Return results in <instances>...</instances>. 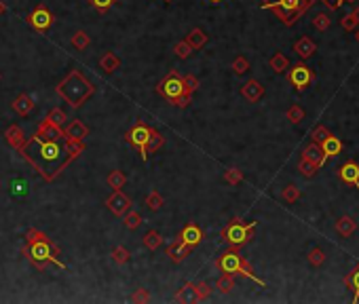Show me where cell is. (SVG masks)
I'll return each instance as SVG.
<instances>
[{
	"instance_id": "603a6c76",
	"label": "cell",
	"mask_w": 359,
	"mask_h": 304,
	"mask_svg": "<svg viewBox=\"0 0 359 304\" xmlns=\"http://www.w3.org/2000/svg\"><path fill=\"white\" fill-rule=\"evenodd\" d=\"M99 66H102L104 72L112 74V72H117V70L121 68V60H119V55H117V53L108 51V53H104L102 60H99Z\"/></svg>"
},
{
	"instance_id": "ba28073f",
	"label": "cell",
	"mask_w": 359,
	"mask_h": 304,
	"mask_svg": "<svg viewBox=\"0 0 359 304\" xmlns=\"http://www.w3.org/2000/svg\"><path fill=\"white\" fill-rule=\"evenodd\" d=\"M150 131H152V129H148L144 123H137L131 131L127 133V142L131 144L133 148L140 150V156L144 158V161L148 158V137H150Z\"/></svg>"
},
{
	"instance_id": "ac0fdd59",
	"label": "cell",
	"mask_w": 359,
	"mask_h": 304,
	"mask_svg": "<svg viewBox=\"0 0 359 304\" xmlns=\"http://www.w3.org/2000/svg\"><path fill=\"white\" fill-rule=\"evenodd\" d=\"M5 137H7V142H9V146H13V148H19L21 150V146L25 144V135H23V129L21 127H17V125H11L7 131H5Z\"/></svg>"
},
{
	"instance_id": "7a4b0ae2",
	"label": "cell",
	"mask_w": 359,
	"mask_h": 304,
	"mask_svg": "<svg viewBox=\"0 0 359 304\" xmlns=\"http://www.w3.org/2000/svg\"><path fill=\"white\" fill-rule=\"evenodd\" d=\"M95 91V87L85 78L78 70H72L68 78H64L57 85V93H60L72 108H80L85 101H87Z\"/></svg>"
},
{
	"instance_id": "816d5d0a",
	"label": "cell",
	"mask_w": 359,
	"mask_h": 304,
	"mask_svg": "<svg viewBox=\"0 0 359 304\" xmlns=\"http://www.w3.org/2000/svg\"><path fill=\"white\" fill-rule=\"evenodd\" d=\"M184 85H186V89H188L190 93H195L199 89V78L192 76V74H188V76H184Z\"/></svg>"
},
{
	"instance_id": "94428289",
	"label": "cell",
	"mask_w": 359,
	"mask_h": 304,
	"mask_svg": "<svg viewBox=\"0 0 359 304\" xmlns=\"http://www.w3.org/2000/svg\"><path fill=\"white\" fill-rule=\"evenodd\" d=\"M344 3H357V0H344Z\"/></svg>"
},
{
	"instance_id": "e0dca14e",
	"label": "cell",
	"mask_w": 359,
	"mask_h": 304,
	"mask_svg": "<svg viewBox=\"0 0 359 304\" xmlns=\"http://www.w3.org/2000/svg\"><path fill=\"white\" fill-rule=\"evenodd\" d=\"M319 146H321L325 158H329V156H338V154L342 152V142H340L334 133H329V135L319 144Z\"/></svg>"
},
{
	"instance_id": "30bf717a",
	"label": "cell",
	"mask_w": 359,
	"mask_h": 304,
	"mask_svg": "<svg viewBox=\"0 0 359 304\" xmlns=\"http://www.w3.org/2000/svg\"><path fill=\"white\" fill-rule=\"evenodd\" d=\"M241 264H243V258L237 252V245H233V250L224 252L220 256V260H218V268L222 272H228V274H237L239 268H241Z\"/></svg>"
},
{
	"instance_id": "ab89813d",
	"label": "cell",
	"mask_w": 359,
	"mask_h": 304,
	"mask_svg": "<svg viewBox=\"0 0 359 304\" xmlns=\"http://www.w3.org/2000/svg\"><path fill=\"white\" fill-rule=\"evenodd\" d=\"M163 135L159 133V131H154V129H152V131H150V137H148V154L150 152H154V150H159L161 146H163Z\"/></svg>"
},
{
	"instance_id": "4316f807",
	"label": "cell",
	"mask_w": 359,
	"mask_h": 304,
	"mask_svg": "<svg viewBox=\"0 0 359 304\" xmlns=\"http://www.w3.org/2000/svg\"><path fill=\"white\" fill-rule=\"evenodd\" d=\"M215 289L222 294H228L235 289V274H228V272H222V277L215 281Z\"/></svg>"
},
{
	"instance_id": "7c38bea8",
	"label": "cell",
	"mask_w": 359,
	"mask_h": 304,
	"mask_svg": "<svg viewBox=\"0 0 359 304\" xmlns=\"http://www.w3.org/2000/svg\"><path fill=\"white\" fill-rule=\"evenodd\" d=\"M338 178L344 184H353L359 190V165L355 161H347L340 169H338Z\"/></svg>"
},
{
	"instance_id": "f5cc1de1",
	"label": "cell",
	"mask_w": 359,
	"mask_h": 304,
	"mask_svg": "<svg viewBox=\"0 0 359 304\" xmlns=\"http://www.w3.org/2000/svg\"><path fill=\"white\" fill-rule=\"evenodd\" d=\"M148 298H150V296H148V292H146V289H144V287H140L137 292L131 296V300H133V302H148Z\"/></svg>"
},
{
	"instance_id": "60d3db41",
	"label": "cell",
	"mask_w": 359,
	"mask_h": 304,
	"mask_svg": "<svg viewBox=\"0 0 359 304\" xmlns=\"http://www.w3.org/2000/svg\"><path fill=\"white\" fill-rule=\"evenodd\" d=\"M309 262H311L313 266H321V264L325 262V252H323L321 247H313V250L309 252Z\"/></svg>"
},
{
	"instance_id": "be15d7a7",
	"label": "cell",
	"mask_w": 359,
	"mask_h": 304,
	"mask_svg": "<svg viewBox=\"0 0 359 304\" xmlns=\"http://www.w3.org/2000/svg\"><path fill=\"white\" fill-rule=\"evenodd\" d=\"M0 78H3V74H0Z\"/></svg>"
},
{
	"instance_id": "52a82bcc",
	"label": "cell",
	"mask_w": 359,
	"mask_h": 304,
	"mask_svg": "<svg viewBox=\"0 0 359 304\" xmlns=\"http://www.w3.org/2000/svg\"><path fill=\"white\" fill-rule=\"evenodd\" d=\"M287 80L296 91H305L307 87L315 80V72L307 64H296L294 68L287 70Z\"/></svg>"
},
{
	"instance_id": "d590c367",
	"label": "cell",
	"mask_w": 359,
	"mask_h": 304,
	"mask_svg": "<svg viewBox=\"0 0 359 304\" xmlns=\"http://www.w3.org/2000/svg\"><path fill=\"white\" fill-rule=\"evenodd\" d=\"M287 121H290V123H294V125L302 123V121H305V110L300 108L298 104L290 106V110H287Z\"/></svg>"
},
{
	"instance_id": "680465c9",
	"label": "cell",
	"mask_w": 359,
	"mask_h": 304,
	"mask_svg": "<svg viewBox=\"0 0 359 304\" xmlns=\"http://www.w3.org/2000/svg\"><path fill=\"white\" fill-rule=\"evenodd\" d=\"M209 3H211V5H220V3H222V0H209Z\"/></svg>"
},
{
	"instance_id": "91938a15",
	"label": "cell",
	"mask_w": 359,
	"mask_h": 304,
	"mask_svg": "<svg viewBox=\"0 0 359 304\" xmlns=\"http://www.w3.org/2000/svg\"><path fill=\"white\" fill-rule=\"evenodd\" d=\"M355 32H357V34H355V36H357V42H359V27H357V30H355Z\"/></svg>"
},
{
	"instance_id": "f907efd6",
	"label": "cell",
	"mask_w": 359,
	"mask_h": 304,
	"mask_svg": "<svg viewBox=\"0 0 359 304\" xmlns=\"http://www.w3.org/2000/svg\"><path fill=\"white\" fill-rule=\"evenodd\" d=\"M89 3H91L99 13H106V11L114 5V0H89Z\"/></svg>"
},
{
	"instance_id": "3957f363",
	"label": "cell",
	"mask_w": 359,
	"mask_h": 304,
	"mask_svg": "<svg viewBox=\"0 0 359 304\" xmlns=\"http://www.w3.org/2000/svg\"><path fill=\"white\" fill-rule=\"evenodd\" d=\"M311 5H313V0H262L260 9L272 11L281 23L294 25L300 17L305 15Z\"/></svg>"
},
{
	"instance_id": "277c9868",
	"label": "cell",
	"mask_w": 359,
	"mask_h": 304,
	"mask_svg": "<svg viewBox=\"0 0 359 304\" xmlns=\"http://www.w3.org/2000/svg\"><path fill=\"white\" fill-rule=\"evenodd\" d=\"M156 91H159L165 99L174 101V104H176L178 108H186V106L190 104V97H192V93H190L188 89H186L184 78L178 74L176 70H171L169 74L159 82Z\"/></svg>"
},
{
	"instance_id": "7402d4cb",
	"label": "cell",
	"mask_w": 359,
	"mask_h": 304,
	"mask_svg": "<svg viewBox=\"0 0 359 304\" xmlns=\"http://www.w3.org/2000/svg\"><path fill=\"white\" fill-rule=\"evenodd\" d=\"M355 228H357V222L351 218V215H342V218L336 220V230H338V235L340 237H351L355 233Z\"/></svg>"
},
{
	"instance_id": "83f0119b",
	"label": "cell",
	"mask_w": 359,
	"mask_h": 304,
	"mask_svg": "<svg viewBox=\"0 0 359 304\" xmlns=\"http://www.w3.org/2000/svg\"><path fill=\"white\" fill-rule=\"evenodd\" d=\"M298 171L302 173L305 178H309V180H311V178L315 176V173L319 171V165H315L313 161H309V158H305V156H302V158H300V163H298Z\"/></svg>"
},
{
	"instance_id": "1f68e13d",
	"label": "cell",
	"mask_w": 359,
	"mask_h": 304,
	"mask_svg": "<svg viewBox=\"0 0 359 304\" xmlns=\"http://www.w3.org/2000/svg\"><path fill=\"white\" fill-rule=\"evenodd\" d=\"M237 274H241V277H247V279H252L254 283H258L260 287H264L266 283L260 279V277H256V272L252 270V266H250V262H245V260H243V264H241V268H239V272Z\"/></svg>"
},
{
	"instance_id": "e575fe53",
	"label": "cell",
	"mask_w": 359,
	"mask_h": 304,
	"mask_svg": "<svg viewBox=\"0 0 359 304\" xmlns=\"http://www.w3.org/2000/svg\"><path fill=\"white\" fill-rule=\"evenodd\" d=\"M313 25L317 27L319 32H325V30H329V25H332V19H329L327 13H317L313 19Z\"/></svg>"
},
{
	"instance_id": "bcb514c9",
	"label": "cell",
	"mask_w": 359,
	"mask_h": 304,
	"mask_svg": "<svg viewBox=\"0 0 359 304\" xmlns=\"http://www.w3.org/2000/svg\"><path fill=\"white\" fill-rule=\"evenodd\" d=\"M224 180L228 182V184H241L243 182V171L241 169H228L226 173H224Z\"/></svg>"
},
{
	"instance_id": "d4e9b609",
	"label": "cell",
	"mask_w": 359,
	"mask_h": 304,
	"mask_svg": "<svg viewBox=\"0 0 359 304\" xmlns=\"http://www.w3.org/2000/svg\"><path fill=\"white\" fill-rule=\"evenodd\" d=\"M186 42H188L192 49H203L207 42V34L201 30V27H195V30H190L188 36H186Z\"/></svg>"
},
{
	"instance_id": "7dc6e473",
	"label": "cell",
	"mask_w": 359,
	"mask_h": 304,
	"mask_svg": "<svg viewBox=\"0 0 359 304\" xmlns=\"http://www.w3.org/2000/svg\"><path fill=\"white\" fill-rule=\"evenodd\" d=\"M340 25H342L347 32H351V30H357V27H359V21H357V17L353 15V13H349V15H344V17L340 19Z\"/></svg>"
},
{
	"instance_id": "6f0895ef",
	"label": "cell",
	"mask_w": 359,
	"mask_h": 304,
	"mask_svg": "<svg viewBox=\"0 0 359 304\" xmlns=\"http://www.w3.org/2000/svg\"><path fill=\"white\" fill-rule=\"evenodd\" d=\"M353 15H355V17H357V21H359V5L355 7V11H353Z\"/></svg>"
},
{
	"instance_id": "7bdbcfd3",
	"label": "cell",
	"mask_w": 359,
	"mask_h": 304,
	"mask_svg": "<svg viewBox=\"0 0 359 304\" xmlns=\"http://www.w3.org/2000/svg\"><path fill=\"white\" fill-rule=\"evenodd\" d=\"M125 226L131 228V230L140 228V226H142V215H140L137 211H127V213H125Z\"/></svg>"
},
{
	"instance_id": "db71d44e",
	"label": "cell",
	"mask_w": 359,
	"mask_h": 304,
	"mask_svg": "<svg viewBox=\"0 0 359 304\" xmlns=\"http://www.w3.org/2000/svg\"><path fill=\"white\" fill-rule=\"evenodd\" d=\"M321 3H323L329 11H338V9L344 5V0H321Z\"/></svg>"
},
{
	"instance_id": "d6986e66",
	"label": "cell",
	"mask_w": 359,
	"mask_h": 304,
	"mask_svg": "<svg viewBox=\"0 0 359 304\" xmlns=\"http://www.w3.org/2000/svg\"><path fill=\"white\" fill-rule=\"evenodd\" d=\"M302 156L309 158V161H313L315 165H319V167L325 163V154H323V150H321V146L317 142H311L309 146L302 150Z\"/></svg>"
},
{
	"instance_id": "4dcf8cb0",
	"label": "cell",
	"mask_w": 359,
	"mask_h": 304,
	"mask_svg": "<svg viewBox=\"0 0 359 304\" xmlns=\"http://www.w3.org/2000/svg\"><path fill=\"white\" fill-rule=\"evenodd\" d=\"M72 45H74V49H78V51H85V49H87V47L91 45V38H89L87 32L78 30L74 36H72Z\"/></svg>"
},
{
	"instance_id": "74e56055",
	"label": "cell",
	"mask_w": 359,
	"mask_h": 304,
	"mask_svg": "<svg viewBox=\"0 0 359 304\" xmlns=\"http://www.w3.org/2000/svg\"><path fill=\"white\" fill-rule=\"evenodd\" d=\"M66 121H68L66 114H64V110H60V108H55V110H51V112L47 114V123H51V125H55V127H62Z\"/></svg>"
},
{
	"instance_id": "5b68a950",
	"label": "cell",
	"mask_w": 359,
	"mask_h": 304,
	"mask_svg": "<svg viewBox=\"0 0 359 304\" xmlns=\"http://www.w3.org/2000/svg\"><path fill=\"white\" fill-rule=\"evenodd\" d=\"M23 254L32 260V262L38 266V268H45L47 262H53L57 264L60 268H68L64 262H60V258H57V247H53V245L47 241V239H38L34 243H30L27 247L23 250Z\"/></svg>"
},
{
	"instance_id": "11a10c76",
	"label": "cell",
	"mask_w": 359,
	"mask_h": 304,
	"mask_svg": "<svg viewBox=\"0 0 359 304\" xmlns=\"http://www.w3.org/2000/svg\"><path fill=\"white\" fill-rule=\"evenodd\" d=\"M38 239H47L45 233H38V230H27V243H34Z\"/></svg>"
},
{
	"instance_id": "9f6ffc18",
	"label": "cell",
	"mask_w": 359,
	"mask_h": 304,
	"mask_svg": "<svg viewBox=\"0 0 359 304\" xmlns=\"http://www.w3.org/2000/svg\"><path fill=\"white\" fill-rule=\"evenodd\" d=\"M5 13H7V7H5L3 3H0V15H5Z\"/></svg>"
},
{
	"instance_id": "9a60e30c",
	"label": "cell",
	"mask_w": 359,
	"mask_h": 304,
	"mask_svg": "<svg viewBox=\"0 0 359 304\" xmlns=\"http://www.w3.org/2000/svg\"><path fill=\"white\" fill-rule=\"evenodd\" d=\"M180 241L190 245V247H197V245L203 241V230H201L197 224H186L180 233Z\"/></svg>"
},
{
	"instance_id": "b9f144b4",
	"label": "cell",
	"mask_w": 359,
	"mask_h": 304,
	"mask_svg": "<svg viewBox=\"0 0 359 304\" xmlns=\"http://www.w3.org/2000/svg\"><path fill=\"white\" fill-rule=\"evenodd\" d=\"M146 207L152 209V211L161 209V207H163V197H161L159 192H156V190H152V192L146 197Z\"/></svg>"
},
{
	"instance_id": "ffe728a7",
	"label": "cell",
	"mask_w": 359,
	"mask_h": 304,
	"mask_svg": "<svg viewBox=\"0 0 359 304\" xmlns=\"http://www.w3.org/2000/svg\"><path fill=\"white\" fill-rule=\"evenodd\" d=\"M190 250H192L190 245L178 241V243H174V245H169V247H167V256L174 260V262H182V260H186V256L190 254Z\"/></svg>"
},
{
	"instance_id": "d6a6232c",
	"label": "cell",
	"mask_w": 359,
	"mask_h": 304,
	"mask_svg": "<svg viewBox=\"0 0 359 304\" xmlns=\"http://www.w3.org/2000/svg\"><path fill=\"white\" fill-rule=\"evenodd\" d=\"M231 68H233L235 74H239V76H241V74H245V72L250 70V62H247V57H245V55H237L235 60H233V66H231Z\"/></svg>"
},
{
	"instance_id": "6125c7cd",
	"label": "cell",
	"mask_w": 359,
	"mask_h": 304,
	"mask_svg": "<svg viewBox=\"0 0 359 304\" xmlns=\"http://www.w3.org/2000/svg\"><path fill=\"white\" fill-rule=\"evenodd\" d=\"M165 3H174V0H165Z\"/></svg>"
},
{
	"instance_id": "9c48e42d",
	"label": "cell",
	"mask_w": 359,
	"mask_h": 304,
	"mask_svg": "<svg viewBox=\"0 0 359 304\" xmlns=\"http://www.w3.org/2000/svg\"><path fill=\"white\" fill-rule=\"evenodd\" d=\"M53 21H55V17H53V13L47 7H38V9H34L30 13V15H27V23H30L38 32L49 30V27L53 25Z\"/></svg>"
},
{
	"instance_id": "2e32d148",
	"label": "cell",
	"mask_w": 359,
	"mask_h": 304,
	"mask_svg": "<svg viewBox=\"0 0 359 304\" xmlns=\"http://www.w3.org/2000/svg\"><path fill=\"white\" fill-rule=\"evenodd\" d=\"M66 137H70V140H76V142H82L85 137H87L89 135V127L87 125H85L82 121H72L68 127H66Z\"/></svg>"
},
{
	"instance_id": "8d00e7d4",
	"label": "cell",
	"mask_w": 359,
	"mask_h": 304,
	"mask_svg": "<svg viewBox=\"0 0 359 304\" xmlns=\"http://www.w3.org/2000/svg\"><path fill=\"white\" fill-rule=\"evenodd\" d=\"M192 51H195V49H192L186 40H180V42H176V45H174V53L180 57V60H186V57H190Z\"/></svg>"
},
{
	"instance_id": "4fadbf2b",
	"label": "cell",
	"mask_w": 359,
	"mask_h": 304,
	"mask_svg": "<svg viewBox=\"0 0 359 304\" xmlns=\"http://www.w3.org/2000/svg\"><path fill=\"white\" fill-rule=\"evenodd\" d=\"M241 95L245 97L247 101H252V104H256V101H260L264 97V87H262V82H258L256 78H252V80H247L245 85L241 87Z\"/></svg>"
},
{
	"instance_id": "cb8c5ba5",
	"label": "cell",
	"mask_w": 359,
	"mask_h": 304,
	"mask_svg": "<svg viewBox=\"0 0 359 304\" xmlns=\"http://www.w3.org/2000/svg\"><path fill=\"white\" fill-rule=\"evenodd\" d=\"M268 64H270V70L277 72V74H283V72L290 70V60H287V57H285L281 51H277L275 55H272Z\"/></svg>"
},
{
	"instance_id": "f546056e",
	"label": "cell",
	"mask_w": 359,
	"mask_h": 304,
	"mask_svg": "<svg viewBox=\"0 0 359 304\" xmlns=\"http://www.w3.org/2000/svg\"><path fill=\"white\" fill-rule=\"evenodd\" d=\"M161 243H163V237L156 233V230H148L146 235H144V245H146L148 250H159L161 247Z\"/></svg>"
},
{
	"instance_id": "8992f818",
	"label": "cell",
	"mask_w": 359,
	"mask_h": 304,
	"mask_svg": "<svg viewBox=\"0 0 359 304\" xmlns=\"http://www.w3.org/2000/svg\"><path fill=\"white\" fill-rule=\"evenodd\" d=\"M256 222H247V224H243L241 220H233L228 226H224V230H222V239L226 241V243H231V245H243V243H247V241H252L254 239V230H256Z\"/></svg>"
},
{
	"instance_id": "44dd1931",
	"label": "cell",
	"mask_w": 359,
	"mask_h": 304,
	"mask_svg": "<svg viewBox=\"0 0 359 304\" xmlns=\"http://www.w3.org/2000/svg\"><path fill=\"white\" fill-rule=\"evenodd\" d=\"M13 110H15L17 114H21V117H27L32 110H34V99L30 95H19L15 101H13Z\"/></svg>"
},
{
	"instance_id": "c3c4849f",
	"label": "cell",
	"mask_w": 359,
	"mask_h": 304,
	"mask_svg": "<svg viewBox=\"0 0 359 304\" xmlns=\"http://www.w3.org/2000/svg\"><path fill=\"white\" fill-rule=\"evenodd\" d=\"M129 254L125 247H114L112 250V258H114V262H119V264H125V262H129Z\"/></svg>"
},
{
	"instance_id": "836d02e7",
	"label": "cell",
	"mask_w": 359,
	"mask_h": 304,
	"mask_svg": "<svg viewBox=\"0 0 359 304\" xmlns=\"http://www.w3.org/2000/svg\"><path fill=\"white\" fill-rule=\"evenodd\" d=\"M281 199H283L285 203H296V201L300 199V190H298L294 184H287L283 190H281Z\"/></svg>"
},
{
	"instance_id": "484cf974",
	"label": "cell",
	"mask_w": 359,
	"mask_h": 304,
	"mask_svg": "<svg viewBox=\"0 0 359 304\" xmlns=\"http://www.w3.org/2000/svg\"><path fill=\"white\" fill-rule=\"evenodd\" d=\"M27 192H30V184H27L23 178H13L11 180V195L13 197L23 199V197H27Z\"/></svg>"
},
{
	"instance_id": "6da1fadb",
	"label": "cell",
	"mask_w": 359,
	"mask_h": 304,
	"mask_svg": "<svg viewBox=\"0 0 359 304\" xmlns=\"http://www.w3.org/2000/svg\"><path fill=\"white\" fill-rule=\"evenodd\" d=\"M80 152H82L80 142L68 140V144H60L51 137L47 140V135H42L40 131L21 146V154L42 173L45 180H53Z\"/></svg>"
},
{
	"instance_id": "681fc988",
	"label": "cell",
	"mask_w": 359,
	"mask_h": 304,
	"mask_svg": "<svg viewBox=\"0 0 359 304\" xmlns=\"http://www.w3.org/2000/svg\"><path fill=\"white\" fill-rule=\"evenodd\" d=\"M327 135H329V131H327V129H325L323 125H317V127L313 129V135H311V137H313V142L321 144V142H323V140H325Z\"/></svg>"
},
{
	"instance_id": "ee69618b",
	"label": "cell",
	"mask_w": 359,
	"mask_h": 304,
	"mask_svg": "<svg viewBox=\"0 0 359 304\" xmlns=\"http://www.w3.org/2000/svg\"><path fill=\"white\" fill-rule=\"evenodd\" d=\"M195 292H197V302L207 300L211 296V285L209 283H195Z\"/></svg>"
},
{
	"instance_id": "f6af8a7d",
	"label": "cell",
	"mask_w": 359,
	"mask_h": 304,
	"mask_svg": "<svg viewBox=\"0 0 359 304\" xmlns=\"http://www.w3.org/2000/svg\"><path fill=\"white\" fill-rule=\"evenodd\" d=\"M108 186L110 188H123L125 186V173L123 171H112L108 176Z\"/></svg>"
},
{
	"instance_id": "8fae6325",
	"label": "cell",
	"mask_w": 359,
	"mask_h": 304,
	"mask_svg": "<svg viewBox=\"0 0 359 304\" xmlns=\"http://www.w3.org/2000/svg\"><path fill=\"white\" fill-rule=\"evenodd\" d=\"M106 205L114 215H125L129 209H131V199H129L125 192H121L119 188L114 190L108 199H106Z\"/></svg>"
},
{
	"instance_id": "f1b7e54d",
	"label": "cell",
	"mask_w": 359,
	"mask_h": 304,
	"mask_svg": "<svg viewBox=\"0 0 359 304\" xmlns=\"http://www.w3.org/2000/svg\"><path fill=\"white\" fill-rule=\"evenodd\" d=\"M176 300L178 302H197V292H195V283H186L180 292H178V296H176Z\"/></svg>"
},
{
	"instance_id": "5bb4252c",
	"label": "cell",
	"mask_w": 359,
	"mask_h": 304,
	"mask_svg": "<svg viewBox=\"0 0 359 304\" xmlns=\"http://www.w3.org/2000/svg\"><path fill=\"white\" fill-rule=\"evenodd\" d=\"M294 53L300 57V60H309L317 53V45H315V40L309 38V36H302L294 42Z\"/></svg>"
},
{
	"instance_id": "f35d334b",
	"label": "cell",
	"mask_w": 359,
	"mask_h": 304,
	"mask_svg": "<svg viewBox=\"0 0 359 304\" xmlns=\"http://www.w3.org/2000/svg\"><path fill=\"white\" fill-rule=\"evenodd\" d=\"M344 281H347V285L355 292V302H359V264H357V268H355Z\"/></svg>"
}]
</instances>
